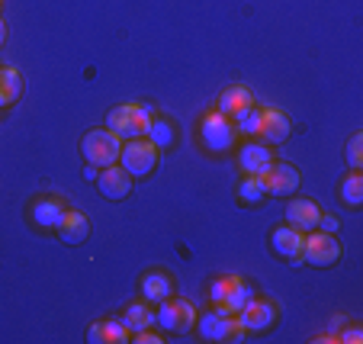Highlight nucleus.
<instances>
[{"label": "nucleus", "instance_id": "1", "mask_svg": "<svg viewBox=\"0 0 363 344\" xmlns=\"http://www.w3.org/2000/svg\"><path fill=\"white\" fill-rule=\"evenodd\" d=\"M151 106L145 104H123V106H113L110 116H106V129H113L123 142H132V138H145L151 123Z\"/></svg>", "mask_w": 363, "mask_h": 344}, {"label": "nucleus", "instance_id": "2", "mask_svg": "<svg viewBox=\"0 0 363 344\" xmlns=\"http://www.w3.org/2000/svg\"><path fill=\"white\" fill-rule=\"evenodd\" d=\"M254 296L251 283H245L241 277H219V280L209 287V303L219 316H238L241 306Z\"/></svg>", "mask_w": 363, "mask_h": 344}, {"label": "nucleus", "instance_id": "3", "mask_svg": "<svg viewBox=\"0 0 363 344\" xmlns=\"http://www.w3.org/2000/svg\"><path fill=\"white\" fill-rule=\"evenodd\" d=\"M119 148H123V138L113 129H90L87 135L81 138V155L87 165L94 167H110L119 161Z\"/></svg>", "mask_w": 363, "mask_h": 344}, {"label": "nucleus", "instance_id": "4", "mask_svg": "<svg viewBox=\"0 0 363 344\" xmlns=\"http://www.w3.org/2000/svg\"><path fill=\"white\" fill-rule=\"evenodd\" d=\"M116 165L125 167L132 177H145V174H151L155 171V165H158V148H155L148 138H132V142H123Z\"/></svg>", "mask_w": 363, "mask_h": 344}, {"label": "nucleus", "instance_id": "5", "mask_svg": "<svg viewBox=\"0 0 363 344\" xmlns=\"http://www.w3.org/2000/svg\"><path fill=\"white\" fill-rule=\"evenodd\" d=\"M196 322V309H193L186 299H171L167 296L164 303H158L155 309V325L161 331H171V335H186Z\"/></svg>", "mask_w": 363, "mask_h": 344}, {"label": "nucleus", "instance_id": "6", "mask_svg": "<svg viewBox=\"0 0 363 344\" xmlns=\"http://www.w3.org/2000/svg\"><path fill=\"white\" fill-rule=\"evenodd\" d=\"M341 261V241L328 232H315L302 241V264L308 267H335Z\"/></svg>", "mask_w": 363, "mask_h": 344}, {"label": "nucleus", "instance_id": "7", "mask_svg": "<svg viewBox=\"0 0 363 344\" xmlns=\"http://www.w3.org/2000/svg\"><path fill=\"white\" fill-rule=\"evenodd\" d=\"M199 328L203 341H241L245 338V325L238 316H219V312H206L203 318L193 322Z\"/></svg>", "mask_w": 363, "mask_h": 344}, {"label": "nucleus", "instance_id": "8", "mask_svg": "<svg viewBox=\"0 0 363 344\" xmlns=\"http://www.w3.org/2000/svg\"><path fill=\"white\" fill-rule=\"evenodd\" d=\"M199 138L209 152H228L235 142V126L228 116H222L219 110L216 113H206L203 123H199Z\"/></svg>", "mask_w": 363, "mask_h": 344}, {"label": "nucleus", "instance_id": "9", "mask_svg": "<svg viewBox=\"0 0 363 344\" xmlns=\"http://www.w3.org/2000/svg\"><path fill=\"white\" fill-rule=\"evenodd\" d=\"M261 180H264L267 196H293L302 184L299 171H296L293 165H270L267 171L261 174Z\"/></svg>", "mask_w": 363, "mask_h": 344}, {"label": "nucleus", "instance_id": "10", "mask_svg": "<svg viewBox=\"0 0 363 344\" xmlns=\"http://www.w3.org/2000/svg\"><path fill=\"white\" fill-rule=\"evenodd\" d=\"M132 174L125 171V167L119 165H110V167H103L100 174H96V190H100V196H106V200H125L132 193Z\"/></svg>", "mask_w": 363, "mask_h": 344}, {"label": "nucleus", "instance_id": "11", "mask_svg": "<svg viewBox=\"0 0 363 344\" xmlns=\"http://www.w3.org/2000/svg\"><path fill=\"white\" fill-rule=\"evenodd\" d=\"M238 318H241V325H245V331H267L270 325L277 322V306L270 303V299L251 296L245 306H241Z\"/></svg>", "mask_w": 363, "mask_h": 344}, {"label": "nucleus", "instance_id": "12", "mask_svg": "<svg viewBox=\"0 0 363 344\" xmlns=\"http://www.w3.org/2000/svg\"><path fill=\"white\" fill-rule=\"evenodd\" d=\"M302 241H306V235H302L299 228L280 226V228H274V235H270V248H274V255L283 257V261L302 264Z\"/></svg>", "mask_w": 363, "mask_h": 344}, {"label": "nucleus", "instance_id": "13", "mask_svg": "<svg viewBox=\"0 0 363 344\" xmlns=\"http://www.w3.org/2000/svg\"><path fill=\"white\" fill-rule=\"evenodd\" d=\"M219 113L222 116H228V119H238L241 113H247L254 106V94L245 87V84H232V87H225L219 94Z\"/></svg>", "mask_w": 363, "mask_h": 344}, {"label": "nucleus", "instance_id": "14", "mask_svg": "<svg viewBox=\"0 0 363 344\" xmlns=\"http://www.w3.org/2000/svg\"><path fill=\"white\" fill-rule=\"evenodd\" d=\"M318 219H322V209L315 200H293L286 206V226L299 228V232H315Z\"/></svg>", "mask_w": 363, "mask_h": 344}, {"label": "nucleus", "instance_id": "15", "mask_svg": "<svg viewBox=\"0 0 363 344\" xmlns=\"http://www.w3.org/2000/svg\"><path fill=\"white\" fill-rule=\"evenodd\" d=\"M238 165L245 174H264L274 165V152H270V145H264V142H245L238 152Z\"/></svg>", "mask_w": 363, "mask_h": 344}, {"label": "nucleus", "instance_id": "16", "mask_svg": "<svg viewBox=\"0 0 363 344\" xmlns=\"http://www.w3.org/2000/svg\"><path fill=\"white\" fill-rule=\"evenodd\" d=\"M289 132H293V126H289V116L280 110H264L261 116V129H257V135L264 138V145H280L289 138Z\"/></svg>", "mask_w": 363, "mask_h": 344}, {"label": "nucleus", "instance_id": "17", "mask_svg": "<svg viewBox=\"0 0 363 344\" xmlns=\"http://www.w3.org/2000/svg\"><path fill=\"white\" fill-rule=\"evenodd\" d=\"M55 232L65 245H84V241L90 238V219L84 213H77V209H68Z\"/></svg>", "mask_w": 363, "mask_h": 344}, {"label": "nucleus", "instance_id": "18", "mask_svg": "<svg viewBox=\"0 0 363 344\" xmlns=\"http://www.w3.org/2000/svg\"><path fill=\"white\" fill-rule=\"evenodd\" d=\"M87 341L90 344H129L132 331L125 328L119 318H106V322H96L87 328Z\"/></svg>", "mask_w": 363, "mask_h": 344}, {"label": "nucleus", "instance_id": "19", "mask_svg": "<svg viewBox=\"0 0 363 344\" xmlns=\"http://www.w3.org/2000/svg\"><path fill=\"white\" fill-rule=\"evenodd\" d=\"M65 203L55 200V196H45V200H35L33 203V222L39 228H58V222L65 219Z\"/></svg>", "mask_w": 363, "mask_h": 344}, {"label": "nucleus", "instance_id": "20", "mask_svg": "<svg viewBox=\"0 0 363 344\" xmlns=\"http://www.w3.org/2000/svg\"><path fill=\"white\" fill-rule=\"evenodd\" d=\"M171 289H174V280L164 274V270H151V274L142 277V296L155 306L164 303V299L171 296Z\"/></svg>", "mask_w": 363, "mask_h": 344}, {"label": "nucleus", "instance_id": "21", "mask_svg": "<svg viewBox=\"0 0 363 344\" xmlns=\"http://www.w3.org/2000/svg\"><path fill=\"white\" fill-rule=\"evenodd\" d=\"M145 138H148L158 152H164V148H171L174 145V138H177V132H174V126H171V119H164V116H151V123H148V132H145Z\"/></svg>", "mask_w": 363, "mask_h": 344}, {"label": "nucleus", "instance_id": "22", "mask_svg": "<svg viewBox=\"0 0 363 344\" xmlns=\"http://www.w3.org/2000/svg\"><path fill=\"white\" fill-rule=\"evenodd\" d=\"M119 322H123L125 328L135 335V331H145V328H151V325H155V309H148L145 303H129Z\"/></svg>", "mask_w": 363, "mask_h": 344}, {"label": "nucleus", "instance_id": "23", "mask_svg": "<svg viewBox=\"0 0 363 344\" xmlns=\"http://www.w3.org/2000/svg\"><path fill=\"white\" fill-rule=\"evenodd\" d=\"M23 90V77L16 68H0V110L16 104V96Z\"/></svg>", "mask_w": 363, "mask_h": 344}, {"label": "nucleus", "instance_id": "24", "mask_svg": "<svg viewBox=\"0 0 363 344\" xmlns=\"http://www.w3.org/2000/svg\"><path fill=\"white\" fill-rule=\"evenodd\" d=\"M341 200L347 203L350 209H357L363 203V174L360 171H350L341 184Z\"/></svg>", "mask_w": 363, "mask_h": 344}, {"label": "nucleus", "instance_id": "25", "mask_svg": "<svg viewBox=\"0 0 363 344\" xmlns=\"http://www.w3.org/2000/svg\"><path fill=\"white\" fill-rule=\"evenodd\" d=\"M238 196H241V203H247V206H254V203H261L264 196H267L261 174H247V177L241 180V187H238Z\"/></svg>", "mask_w": 363, "mask_h": 344}, {"label": "nucleus", "instance_id": "26", "mask_svg": "<svg viewBox=\"0 0 363 344\" xmlns=\"http://www.w3.org/2000/svg\"><path fill=\"white\" fill-rule=\"evenodd\" d=\"M261 116H264V110L257 104L251 106L247 113H241L235 123H238V132H245V135H257V129H261Z\"/></svg>", "mask_w": 363, "mask_h": 344}, {"label": "nucleus", "instance_id": "27", "mask_svg": "<svg viewBox=\"0 0 363 344\" xmlns=\"http://www.w3.org/2000/svg\"><path fill=\"white\" fill-rule=\"evenodd\" d=\"M347 165L350 171H360L363 167V132H354L347 142Z\"/></svg>", "mask_w": 363, "mask_h": 344}, {"label": "nucleus", "instance_id": "28", "mask_svg": "<svg viewBox=\"0 0 363 344\" xmlns=\"http://www.w3.org/2000/svg\"><path fill=\"white\" fill-rule=\"evenodd\" d=\"M337 341L341 344H360L363 341V328L360 325H350V328H344L341 335H337Z\"/></svg>", "mask_w": 363, "mask_h": 344}, {"label": "nucleus", "instance_id": "29", "mask_svg": "<svg viewBox=\"0 0 363 344\" xmlns=\"http://www.w3.org/2000/svg\"><path fill=\"white\" fill-rule=\"evenodd\" d=\"M132 341H138V344H161V335H155L151 328H145V331H135V335H132Z\"/></svg>", "mask_w": 363, "mask_h": 344}, {"label": "nucleus", "instance_id": "30", "mask_svg": "<svg viewBox=\"0 0 363 344\" xmlns=\"http://www.w3.org/2000/svg\"><path fill=\"white\" fill-rule=\"evenodd\" d=\"M318 228H322V232H328V235H335L337 228H341V222H337L335 216H322V219H318Z\"/></svg>", "mask_w": 363, "mask_h": 344}, {"label": "nucleus", "instance_id": "31", "mask_svg": "<svg viewBox=\"0 0 363 344\" xmlns=\"http://www.w3.org/2000/svg\"><path fill=\"white\" fill-rule=\"evenodd\" d=\"M96 174H100V167H94V165L84 167V177H87V180H96Z\"/></svg>", "mask_w": 363, "mask_h": 344}, {"label": "nucleus", "instance_id": "32", "mask_svg": "<svg viewBox=\"0 0 363 344\" xmlns=\"http://www.w3.org/2000/svg\"><path fill=\"white\" fill-rule=\"evenodd\" d=\"M4 42H7V23L0 20V48H4Z\"/></svg>", "mask_w": 363, "mask_h": 344}, {"label": "nucleus", "instance_id": "33", "mask_svg": "<svg viewBox=\"0 0 363 344\" xmlns=\"http://www.w3.org/2000/svg\"><path fill=\"white\" fill-rule=\"evenodd\" d=\"M0 7H4V0H0Z\"/></svg>", "mask_w": 363, "mask_h": 344}]
</instances>
